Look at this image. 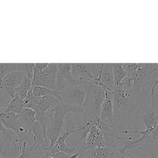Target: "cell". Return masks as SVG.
<instances>
[{"label":"cell","mask_w":158,"mask_h":158,"mask_svg":"<svg viewBox=\"0 0 158 158\" xmlns=\"http://www.w3.org/2000/svg\"><path fill=\"white\" fill-rule=\"evenodd\" d=\"M83 112V107L72 106L64 101H60L45 112L49 118L46 132V138L49 141V146L47 149L50 150L53 147L62 132L65 116L69 113L79 114Z\"/></svg>","instance_id":"obj_1"},{"label":"cell","mask_w":158,"mask_h":158,"mask_svg":"<svg viewBox=\"0 0 158 158\" xmlns=\"http://www.w3.org/2000/svg\"><path fill=\"white\" fill-rule=\"evenodd\" d=\"M156 72H158V64L135 63L134 69L127 75L122 85L140 93L149 85L153 73Z\"/></svg>","instance_id":"obj_2"},{"label":"cell","mask_w":158,"mask_h":158,"mask_svg":"<svg viewBox=\"0 0 158 158\" xmlns=\"http://www.w3.org/2000/svg\"><path fill=\"white\" fill-rule=\"evenodd\" d=\"M106 91L93 82H86V95L83 106L84 113L89 118H99Z\"/></svg>","instance_id":"obj_3"},{"label":"cell","mask_w":158,"mask_h":158,"mask_svg":"<svg viewBox=\"0 0 158 158\" xmlns=\"http://www.w3.org/2000/svg\"><path fill=\"white\" fill-rule=\"evenodd\" d=\"M57 63H35L33 69L32 86H40L56 89Z\"/></svg>","instance_id":"obj_4"},{"label":"cell","mask_w":158,"mask_h":158,"mask_svg":"<svg viewBox=\"0 0 158 158\" xmlns=\"http://www.w3.org/2000/svg\"><path fill=\"white\" fill-rule=\"evenodd\" d=\"M62 101L75 107H83L86 95V82H77L59 93Z\"/></svg>","instance_id":"obj_5"},{"label":"cell","mask_w":158,"mask_h":158,"mask_svg":"<svg viewBox=\"0 0 158 158\" xmlns=\"http://www.w3.org/2000/svg\"><path fill=\"white\" fill-rule=\"evenodd\" d=\"M139 94L134 89L123 87L122 84L119 86L114 88V112H118L121 109L126 110L127 109L133 107L136 103Z\"/></svg>","instance_id":"obj_6"},{"label":"cell","mask_w":158,"mask_h":158,"mask_svg":"<svg viewBox=\"0 0 158 158\" xmlns=\"http://www.w3.org/2000/svg\"><path fill=\"white\" fill-rule=\"evenodd\" d=\"M24 101L25 104V108L30 109L36 113L41 114H44L51 107H54L61 101L54 96L35 97L32 93V88Z\"/></svg>","instance_id":"obj_7"},{"label":"cell","mask_w":158,"mask_h":158,"mask_svg":"<svg viewBox=\"0 0 158 158\" xmlns=\"http://www.w3.org/2000/svg\"><path fill=\"white\" fill-rule=\"evenodd\" d=\"M80 131V125L67 126L63 129L60 135L57 138L53 147L49 150L52 153L63 152L69 154H73L78 152V148L76 146L70 147L67 145L66 140L73 133Z\"/></svg>","instance_id":"obj_8"},{"label":"cell","mask_w":158,"mask_h":158,"mask_svg":"<svg viewBox=\"0 0 158 158\" xmlns=\"http://www.w3.org/2000/svg\"><path fill=\"white\" fill-rule=\"evenodd\" d=\"M77 82L72 74L71 63L58 64L56 91L59 93L65 88Z\"/></svg>","instance_id":"obj_9"},{"label":"cell","mask_w":158,"mask_h":158,"mask_svg":"<svg viewBox=\"0 0 158 158\" xmlns=\"http://www.w3.org/2000/svg\"><path fill=\"white\" fill-rule=\"evenodd\" d=\"M93 83L99 85L105 91H113L114 76L112 64L102 63V67L99 73L94 80Z\"/></svg>","instance_id":"obj_10"},{"label":"cell","mask_w":158,"mask_h":158,"mask_svg":"<svg viewBox=\"0 0 158 158\" xmlns=\"http://www.w3.org/2000/svg\"><path fill=\"white\" fill-rule=\"evenodd\" d=\"M25 77L23 72L15 71L9 73L4 78L0 88L6 92L11 99L15 96V89L20 85Z\"/></svg>","instance_id":"obj_11"},{"label":"cell","mask_w":158,"mask_h":158,"mask_svg":"<svg viewBox=\"0 0 158 158\" xmlns=\"http://www.w3.org/2000/svg\"><path fill=\"white\" fill-rule=\"evenodd\" d=\"M71 71L74 79L78 82H93L91 64L71 63Z\"/></svg>","instance_id":"obj_12"},{"label":"cell","mask_w":158,"mask_h":158,"mask_svg":"<svg viewBox=\"0 0 158 158\" xmlns=\"http://www.w3.org/2000/svg\"><path fill=\"white\" fill-rule=\"evenodd\" d=\"M99 119L104 122L115 123L114 112L113 91H106L105 98L101 107Z\"/></svg>","instance_id":"obj_13"},{"label":"cell","mask_w":158,"mask_h":158,"mask_svg":"<svg viewBox=\"0 0 158 158\" xmlns=\"http://www.w3.org/2000/svg\"><path fill=\"white\" fill-rule=\"evenodd\" d=\"M0 118L7 129L18 133L21 127L19 120V114L12 112L0 113Z\"/></svg>","instance_id":"obj_14"},{"label":"cell","mask_w":158,"mask_h":158,"mask_svg":"<svg viewBox=\"0 0 158 158\" xmlns=\"http://www.w3.org/2000/svg\"><path fill=\"white\" fill-rule=\"evenodd\" d=\"M36 112L28 108H24L19 114V120L21 126L26 130L29 131L35 127L37 122L35 121Z\"/></svg>","instance_id":"obj_15"},{"label":"cell","mask_w":158,"mask_h":158,"mask_svg":"<svg viewBox=\"0 0 158 158\" xmlns=\"http://www.w3.org/2000/svg\"><path fill=\"white\" fill-rule=\"evenodd\" d=\"M112 66L114 76V88H115L122 84L128 74L123 67V63H112Z\"/></svg>","instance_id":"obj_16"},{"label":"cell","mask_w":158,"mask_h":158,"mask_svg":"<svg viewBox=\"0 0 158 158\" xmlns=\"http://www.w3.org/2000/svg\"><path fill=\"white\" fill-rule=\"evenodd\" d=\"M32 88V79L25 75L20 85L15 89V96L24 100Z\"/></svg>","instance_id":"obj_17"},{"label":"cell","mask_w":158,"mask_h":158,"mask_svg":"<svg viewBox=\"0 0 158 158\" xmlns=\"http://www.w3.org/2000/svg\"><path fill=\"white\" fill-rule=\"evenodd\" d=\"M157 118L154 109H151L148 112L144 114L142 117V120L146 128L145 129L153 133L157 126L156 122Z\"/></svg>","instance_id":"obj_18"},{"label":"cell","mask_w":158,"mask_h":158,"mask_svg":"<svg viewBox=\"0 0 158 158\" xmlns=\"http://www.w3.org/2000/svg\"><path fill=\"white\" fill-rule=\"evenodd\" d=\"M23 70V64H0V86L6 75L12 72Z\"/></svg>","instance_id":"obj_19"},{"label":"cell","mask_w":158,"mask_h":158,"mask_svg":"<svg viewBox=\"0 0 158 158\" xmlns=\"http://www.w3.org/2000/svg\"><path fill=\"white\" fill-rule=\"evenodd\" d=\"M25 104L24 100L14 97L13 99H11L10 102L3 112H12L20 114L25 108Z\"/></svg>","instance_id":"obj_20"},{"label":"cell","mask_w":158,"mask_h":158,"mask_svg":"<svg viewBox=\"0 0 158 158\" xmlns=\"http://www.w3.org/2000/svg\"><path fill=\"white\" fill-rule=\"evenodd\" d=\"M32 93L35 97H43L46 96H54L62 101L59 94L54 90L40 86H32Z\"/></svg>","instance_id":"obj_21"},{"label":"cell","mask_w":158,"mask_h":158,"mask_svg":"<svg viewBox=\"0 0 158 158\" xmlns=\"http://www.w3.org/2000/svg\"><path fill=\"white\" fill-rule=\"evenodd\" d=\"M42 158H83L80 155V151L73 154H69L63 152L52 153L49 150L44 149L42 154Z\"/></svg>","instance_id":"obj_22"},{"label":"cell","mask_w":158,"mask_h":158,"mask_svg":"<svg viewBox=\"0 0 158 158\" xmlns=\"http://www.w3.org/2000/svg\"><path fill=\"white\" fill-rule=\"evenodd\" d=\"M11 98L6 92L0 88V113L5 110Z\"/></svg>","instance_id":"obj_23"},{"label":"cell","mask_w":158,"mask_h":158,"mask_svg":"<svg viewBox=\"0 0 158 158\" xmlns=\"http://www.w3.org/2000/svg\"><path fill=\"white\" fill-rule=\"evenodd\" d=\"M35 64L34 63H25L23 64V70L22 72L25 73V75L30 78H33V69Z\"/></svg>","instance_id":"obj_24"},{"label":"cell","mask_w":158,"mask_h":158,"mask_svg":"<svg viewBox=\"0 0 158 158\" xmlns=\"http://www.w3.org/2000/svg\"><path fill=\"white\" fill-rule=\"evenodd\" d=\"M114 151V152H115L113 158H141L137 156H135L133 154H132L131 152H130L129 151H127L125 152H124L123 154H119L118 152H116L115 151Z\"/></svg>","instance_id":"obj_25"},{"label":"cell","mask_w":158,"mask_h":158,"mask_svg":"<svg viewBox=\"0 0 158 158\" xmlns=\"http://www.w3.org/2000/svg\"><path fill=\"white\" fill-rule=\"evenodd\" d=\"M158 85V79L154 81L152 84V86L151 89L150 93H151V109H154L155 107V101H154V91L156 86Z\"/></svg>","instance_id":"obj_26"},{"label":"cell","mask_w":158,"mask_h":158,"mask_svg":"<svg viewBox=\"0 0 158 158\" xmlns=\"http://www.w3.org/2000/svg\"><path fill=\"white\" fill-rule=\"evenodd\" d=\"M7 130L8 129L6 128V127L4 126V125L3 124L2 120L0 118V134H1L2 135H5L7 133Z\"/></svg>","instance_id":"obj_27"},{"label":"cell","mask_w":158,"mask_h":158,"mask_svg":"<svg viewBox=\"0 0 158 158\" xmlns=\"http://www.w3.org/2000/svg\"><path fill=\"white\" fill-rule=\"evenodd\" d=\"M157 136H158V124L157 125V126H156V127L155 128V130L153 132V136L156 137Z\"/></svg>","instance_id":"obj_28"},{"label":"cell","mask_w":158,"mask_h":158,"mask_svg":"<svg viewBox=\"0 0 158 158\" xmlns=\"http://www.w3.org/2000/svg\"><path fill=\"white\" fill-rule=\"evenodd\" d=\"M151 158H158V149L154 152Z\"/></svg>","instance_id":"obj_29"},{"label":"cell","mask_w":158,"mask_h":158,"mask_svg":"<svg viewBox=\"0 0 158 158\" xmlns=\"http://www.w3.org/2000/svg\"><path fill=\"white\" fill-rule=\"evenodd\" d=\"M152 141L158 143V136H156V137H154L153 139H152Z\"/></svg>","instance_id":"obj_30"}]
</instances>
